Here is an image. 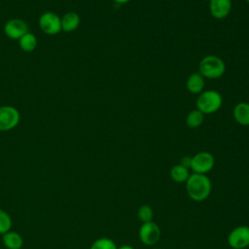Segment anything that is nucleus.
<instances>
[{
	"instance_id": "3",
	"label": "nucleus",
	"mask_w": 249,
	"mask_h": 249,
	"mask_svg": "<svg viewBox=\"0 0 249 249\" xmlns=\"http://www.w3.org/2000/svg\"><path fill=\"white\" fill-rule=\"evenodd\" d=\"M223 98L218 91L207 89L199 93L196 99V109L204 115H210L217 112L221 108Z\"/></svg>"
},
{
	"instance_id": "12",
	"label": "nucleus",
	"mask_w": 249,
	"mask_h": 249,
	"mask_svg": "<svg viewBox=\"0 0 249 249\" xmlns=\"http://www.w3.org/2000/svg\"><path fill=\"white\" fill-rule=\"evenodd\" d=\"M187 89L194 93V94H199L204 89V78L199 72L193 73L187 80L186 83Z\"/></svg>"
},
{
	"instance_id": "1",
	"label": "nucleus",
	"mask_w": 249,
	"mask_h": 249,
	"mask_svg": "<svg viewBox=\"0 0 249 249\" xmlns=\"http://www.w3.org/2000/svg\"><path fill=\"white\" fill-rule=\"evenodd\" d=\"M211 181L206 174L192 173L186 181V190L189 197L195 201H203L211 193Z\"/></svg>"
},
{
	"instance_id": "8",
	"label": "nucleus",
	"mask_w": 249,
	"mask_h": 249,
	"mask_svg": "<svg viewBox=\"0 0 249 249\" xmlns=\"http://www.w3.org/2000/svg\"><path fill=\"white\" fill-rule=\"evenodd\" d=\"M139 238L146 245H154L160 238V229L153 221L142 223L139 229Z\"/></svg>"
},
{
	"instance_id": "2",
	"label": "nucleus",
	"mask_w": 249,
	"mask_h": 249,
	"mask_svg": "<svg viewBox=\"0 0 249 249\" xmlns=\"http://www.w3.org/2000/svg\"><path fill=\"white\" fill-rule=\"evenodd\" d=\"M226 65L222 58L217 55L204 56L198 65V72L207 79H218L224 75Z\"/></svg>"
},
{
	"instance_id": "24",
	"label": "nucleus",
	"mask_w": 249,
	"mask_h": 249,
	"mask_svg": "<svg viewBox=\"0 0 249 249\" xmlns=\"http://www.w3.org/2000/svg\"><path fill=\"white\" fill-rule=\"evenodd\" d=\"M204 1H210V0H204Z\"/></svg>"
},
{
	"instance_id": "22",
	"label": "nucleus",
	"mask_w": 249,
	"mask_h": 249,
	"mask_svg": "<svg viewBox=\"0 0 249 249\" xmlns=\"http://www.w3.org/2000/svg\"><path fill=\"white\" fill-rule=\"evenodd\" d=\"M117 249H134V248L132 246H130V245H122V246L118 247Z\"/></svg>"
},
{
	"instance_id": "13",
	"label": "nucleus",
	"mask_w": 249,
	"mask_h": 249,
	"mask_svg": "<svg viewBox=\"0 0 249 249\" xmlns=\"http://www.w3.org/2000/svg\"><path fill=\"white\" fill-rule=\"evenodd\" d=\"M2 241L7 249H20L23 245L22 236L18 232L13 231H9L2 234Z\"/></svg>"
},
{
	"instance_id": "21",
	"label": "nucleus",
	"mask_w": 249,
	"mask_h": 249,
	"mask_svg": "<svg viewBox=\"0 0 249 249\" xmlns=\"http://www.w3.org/2000/svg\"><path fill=\"white\" fill-rule=\"evenodd\" d=\"M191 161H192V157H189V156H186V157H183L181 159V164L184 165L185 167L187 168H190L191 167Z\"/></svg>"
},
{
	"instance_id": "17",
	"label": "nucleus",
	"mask_w": 249,
	"mask_h": 249,
	"mask_svg": "<svg viewBox=\"0 0 249 249\" xmlns=\"http://www.w3.org/2000/svg\"><path fill=\"white\" fill-rule=\"evenodd\" d=\"M203 120L204 114L198 109H196L188 114L186 118V124L190 128H196L203 123Z\"/></svg>"
},
{
	"instance_id": "6",
	"label": "nucleus",
	"mask_w": 249,
	"mask_h": 249,
	"mask_svg": "<svg viewBox=\"0 0 249 249\" xmlns=\"http://www.w3.org/2000/svg\"><path fill=\"white\" fill-rule=\"evenodd\" d=\"M38 23L41 30L48 35H55L61 31V18L53 12L43 13Z\"/></svg>"
},
{
	"instance_id": "15",
	"label": "nucleus",
	"mask_w": 249,
	"mask_h": 249,
	"mask_svg": "<svg viewBox=\"0 0 249 249\" xmlns=\"http://www.w3.org/2000/svg\"><path fill=\"white\" fill-rule=\"evenodd\" d=\"M190 176L189 168L185 167L181 163L175 164L170 169V177L174 182L177 183H186Z\"/></svg>"
},
{
	"instance_id": "19",
	"label": "nucleus",
	"mask_w": 249,
	"mask_h": 249,
	"mask_svg": "<svg viewBox=\"0 0 249 249\" xmlns=\"http://www.w3.org/2000/svg\"><path fill=\"white\" fill-rule=\"evenodd\" d=\"M137 216H138L139 220H140L142 223L151 222V221H153V217H154L153 208H152L150 205L144 204V205L140 206V208L138 209Z\"/></svg>"
},
{
	"instance_id": "23",
	"label": "nucleus",
	"mask_w": 249,
	"mask_h": 249,
	"mask_svg": "<svg viewBox=\"0 0 249 249\" xmlns=\"http://www.w3.org/2000/svg\"><path fill=\"white\" fill-rule=\"evenodd\" d=\"M114 2H116V3H118V4H125V3H127L128 1H130V0H113Z\"/></svg>"
},
{
	"instance_id": "14",
	"label": "nucleus",
	"mask_w": 249,
	"mask_h": 249,
	"mask_svg": "<svg viewBox=\"0 0 249 249\" xmlns=\"http://www.w3.org/2000/svg\"><path fill=\"white\" fill-rule=\"evenodd\" d=\"M233 118L241 125H249V103L240 102L233 108Z\"/></svg>"
},
{
	"instance_id": "11",
	"label": "nucleus",
	"mask_w": 249,
	"mask_h": 249,
	"mask_svg": "<svg viewBox=\"0 0 249 249\" xmlns=\"http://www.w3.org/2000/svg\"><path fill=\"white\" fill-rule=\"evenodd\" d=\"M80 16L75 12H67L61 18V30L64 32H72L80 25Z\"/></svg>"
},
{
	"instance_id": "4",
	"label": "nucleus",
	"mask_w": 249,
	"mask_h": 249,
	"mask_svg": "<svg viewBox=\"0 0 249 249\" xmlns=\"http://www.w3.org/2000/svg\"><path fill=\"white\" fill-rule=\"evenodd\" d=\"M20 120L18 110L11 105L0 106V131H8L15 128Z\"/></svg>"
},
{
	"instance_id": "18",
	"label": "nucleus",
	"mask_w": 249,
	"mask_h": 249,
	"mask_svg": "<svg viewBox=\"0 0 249 249\" xmlns=\"http://www.w3.org/2000/svg\"><path fill=\"white\" fill-rule=\"evenodd\" d=\"M116 243L108 237H100L92 242L89 249H117Z\"/></svg>"
},
{
	"instance_id": "16",
	"label": "nucleus",
	"mask_w": 249,
	"mask_h": 249,
	"mask_svg": "<svg viewBox=\"0 0 249 249\" xmlns=\"http://www.w3.org/2000/svg\"><path fill=\"white\" fill-rule=\"evenodd\" d=\"M37 44H38V42H37L36 36L29 31L26 34H24L21 38L18 39L19 48L23 52H26V53L33 52L36 49Z\"/></svg>"
},
{
	"instance_id": "25",
	"label": "nucleus",
	"mask_w": 249,
	"mask_h": 249,
	"mask_svg": "<svg viewBox=\"0 0 249 249\" xmlns=\"http://www.w3.org/2000/svg\"><path fill=\"white\" fill-rule=\"evenodd\" d=\"M155 249H160V248H155Z\"/></svg>"
},
{
	"instance_id": "7",
	"label": "nucleus",
	"mask_w": 249,
	"mask_h": 249,
	"mask_svg": "<svg viewBox=\"0 0 249 249\" xmlns=\"http://www.w3.org/2000/svg\"><path fill=\"white\" fill-rule=\"evenodd\" d=\"M228 243L233 249H244L249 246V227L238 226L228 236Z\"/></svg>"
},
{
	"instance_id": "5",
	"label": "nucleus",
	"mask_w": 249,
	"mask_h": 249,
	"mask_svg": "<svg viewBox=\"0 0 249 249\" xmlns=\"http://www.w3.org/2000/svg\"><path fill=\"white\" fill-rule=\"evenodd\" d=\"M215 163V159L213 155L209 152H199L192 157L191 169L194 173L206 174L209 172Z\"/></svg>"
},
{
	"instance_id": "10",
	"label": "nucleus",
	"mask_w": 249,
	"mask_h": 249,
	"mask_svg": "<svg viewBox=\"0 0 249 249\" xmlns=\"http://www.w3.org/2000/svg\"><path fill=\"white\" fill-rule=\"evenodd\" d=\"M209 10L215 18H225L231 13V0H210Z\"/></svg>"
},
{
	"instance_id": "26",
	"label": "nucleus",
	"mask_w": 249,
	"mask_h": 249,
	"mask_svg": "<svg viewBox=\"0 0 249 249\" xmlns=\"http://www.w3.org/2000/svg\"><path fill=\"white\" fill-rule=\"evenodd\" d=\"M246 1H247V2H248V3H249V0H246Z\"/></svg>"
},
{
	"instance_id": "9",
	"label": "nucleus",
	"mask_w": 249,
	"mask_h": 249,
	"mask_svg": "<svg viewBox=\"0 0 249 249\" xmlns=\"http://www.w3.org/2000/svg\"><path fill=\"white\" fill-rule=\"evenodd\" d=\"M28 32L27 23L19 18H11L4 25L5 35L13 40H18Z\"/></svg>"
},
{
	"instance_id": "20",
	"label": "nucleus",
	"mask_w": 249,
	"mask_h": 249,
	"mask_svg": "<svg viewBox=\"0 0 249 249\" xmlns=\"http://www.w3.org/2000/svg\"><path fill=\"white\" fill-rule=\"evenodd\" d=\"M12 219L11 216L3 209H0V234L11 231Z\"/></svg>"
}]
</instances>
